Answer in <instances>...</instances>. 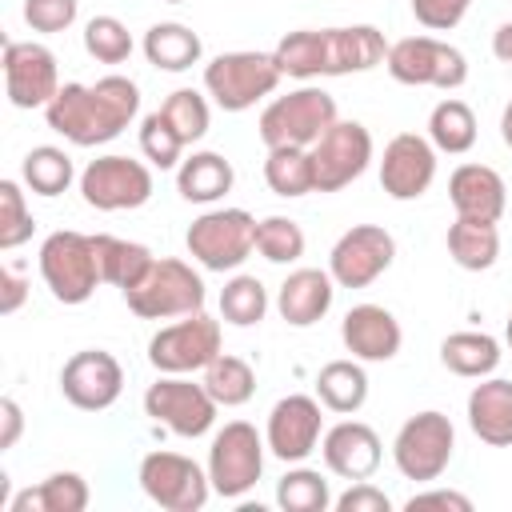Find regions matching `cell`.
<instances>
[{"label": "cell", "instance_id": "obj_5", "mask_svg": "<svg viewBox=\"0 0 512 512\" xmlns=\"http://www.w3.org/2000/svg\"><path fill=\"white\" fill-rule=\"evenodd\" d=\"M184 244L204 272H236L256 248V216L244 208H208L188 224Z\"/></svg>", "mask_w": 512, "mask_h": 512}, {"label": "cell", "instance_id": "obj_6", "mask_svg": "<svg viewBox=\"0 0 512 512\" xmlns=\"http://www.w3.org/2000/svg\"><path fill=\"white\" fill-rule=\"evenodd\" d=\"M452 452H456V428L444 412L436 408H424L416 416H408L392 440V464L404 480H416V484H432L448 472L452 464Z\"/></svg>", "mask_w": 512, "mask_h": 512}, {"label": "cell", "instance_id": "obj_31", "mask_svg": "<svg viewBox=\"0 0 512 512\" xmlns=\"http://www.w3.org/2000/svg\"><path fill=\"white\" fill-rule=\"evenodd\" d=\"M316 400L336 412V416H352L364 408L368 400V372H364V360H328L320 372H316Z\"/></svg>", "mask_w": 512, "mask_h": 512}, {"label": "cell", "instance_id": "obj_40", "mask_svg": "<svg viewBox=\"0 0 512 512\" xmlns=\"http://www.w3.org/2000/svg\"><path fill=\"white\" fill-rule=\"evenodd\" d=\"M304 248H308L304 228L292 216H264V220H256V252L268 264H296L304 256Z\"/></svg>", "mask_w": 512, "mask_h": 512}, {"label": "cell", "instance_id": "obj_14", "mask_svg": "<svg viewBox=\"0 0 512 512\" xmlns=\"http://www.w3.org/2000/svg\"><path fill=\"white\" fill-rule=\"evenodd\" d=\"M396 260V236L384 224H352L328 252V272L336 288H368Z\"/></svg>", "mask_w": 512, "mask_h": 512}, {"label": "cell", "instance_id": "obj_27", "mask_svg": "<svg viewBox=\"0 0 512 512\" xmlns=\"http://www.w3.org/2000/svg\"><path fill=\"white\" fill-rule=\"evenodd\" d=\"M140 48H144V60H148L152 68H160V72H188V68L200 64V56H204L200 36H196L188 24H180V20H160V24H152V28L144 32Z\"/></svg>", "mask_w": 512, "mask_h": 512}, {"label": "cell", "instance_id": "obj_3", "mask_svg": "<svg viewBox=\"0 0 512 512\" xmlns=\"http://www.w3.org/2000/svg\"><path fill=\"white\" fill-rule=\"evenodd\" d=\"M336 120H340L336 96H328L316 84H304L288 96L268 100L256 120V132L264 148H312Z\"/></svg>", "mask_w": 512, "mask_h": 512}, {"label": "cell", "instance_id": "obj_24", "mask_svg": "<svg viewBox=\"0 0 512 512\" xmlns=\"http://www.w3.org/2000/svg\"><path fill=\"white\" fill-rule=\"evenodd\" d=\"M448 200L456 208V216H468V220H496L504 216L508 208V184L496 168L488 164H460L452 176H448Z\"/></svg>", "mask_w": 512, "mask_h": 512}, {"label": "cell", "instance_id": "obj_16", "mask_svg": "<svg viewBox=\"0 0 512 512\" xmlns=\"http://www.w3.org/2000/svg\"><path fill=\"white\" fill-rule=\"evenodd\" d=\"M320 400L304 396V392H288L272 404L268 424H264V444L276 460L284 464H300L320 448L324 436V416H320Z\"/></svg>", "mask_w": 512, "mask_h": 512}, {"label": "cell", "instance_id": "obj_45", "mask_svg": "<svg viewBox=\"0 0 512 512\" xmlns=\"http://www.w3.org/2000/svg\"><path fill=\"white\" fill-rule=\"evenodd\" d=\"M24 24L32 32H44V36H56L64 28L76 24L80 16V0H24Z\"/></svg>", "mask_w": 512, "mask_h": 512}, {"label": "cell", "instance_id": "obj_48", "mask_svg": "<svg viewBox=\"0 0 512 512\" xmlns=\"http://www.w3.org/2000/svg\"><path fill=\"white\" fill-rule=\"evenodd\" d=\"M404 508H408V512H416V508H452V512H472V500H468L464 492H456V488H428V492H412Z\"/></svg>", "mask_w": 512, "mask_h": 512}, {"label": "cell", "instance_id": "obj_8", "mask_svg": "<svg viewBox=\"0 0 512 512\" xmlns=\"http://www.w3.org/2000/svg\"><path fill=\"white\" fill-rule=\"evenodd\" d=\"M264 436L256 432V424L248 420H228L216 436H212V448H208V480H212V492L224 496V500H240L256 488V480L264 476Z\"/></svg>", "mask_w": 512, "mask_h": 512}, {"label": "cell", "instance_id": "obj_26", "mask_svg": "<svg viewBox=\"0 0 512 512\" xmlns=\"http://www.w3.org/2000/svg\"><path fill=\"white\" fill-rule=\"evenodd\" d=\"M232 184H236L232 160H224L220 152H208V148L184 156L176 168V192L188 204H216L232 192Z\"/></svg>", "mask_w": 512, "mask_h": 512}, {"label": "cell", "instance_id": "obj_21", "mask_svg": "<svg viewBox=\"0 0 512 512\" xmlns=\"http://www.w3.org/2000/svg\"><path fill=\"white\" fill-rule=\"evenodd\" d=\"M340 340L356 360L384 364V360H392L400 352L404 332H400V320L384 304H356L340 320Z\"/></svg>", "mask_w": 512, "mask_h": 512}, {"label": "cell", "instance_id": "obj_23", "mask_svg": "<svg viewBox=\"0 0 512 512\" xmlns=\"http://www.w3.org/2000/svg\"><path fill=\"white\" fill-rule=\"evenodd\" d=\"M336 300V280L328 268H296L276 288V312L292 328H312L328 316Z\"/></svg>", "mask_w": 512, "mask_h": 512}, {"label": "cell", "instance_id": "obj_10", "mask_svg": "<svg viewBox=\"0 0 512 512\" xmlns=\"http://www.w3.org/2000/svg\"><path fill=\"white\" fill-rule=\"evenodd\" d=\"M220 344V320H212L208 312H188L148 340V364L160 376H192L220 356Z\"/></svg>", "mask_w": 512, "mask_h": 512}, {"label": "cell", "instance_id": "obj_49", "mask_svg": "<svg viewBox=\"0 0 512 512\" xmlns=\"http://www.w3.org/2000/svg\"><path fill=\"white\" fill-rule=\"evenodd\" d=\"M24 300H28V280L12 264H4L0 268V312L12 316V312H20Z\"/></svg>", "mask_w": 512, "mask_h": 512}, {"label": "cell", "instance_id": "obj_47", "mask_svg": "<svg viewBox=\"0 0 512 512\" xmlns=\"http://www.w3.org/2000/svg\"><path fill=\"white\" fill-rule=\"evenodd\" d=\"M336 512H392V500L384 488H376L372 480H352V488L344 496L332 500Z\"/></svg>", "mask_w": 512, "mask_h": 512}, {"label": "cell", "instance_id": "obj_28", "mask_svg": "<svg viewBox=\"0 0 512 512\" xmlns=\"http://www.w3.org/2000/svg\"><path fill=\"white\" fill-rule=\"evenodd\" d=\"M88 500V480L80 472H52L40 484L16 492L8 500V512H84Z\"/></svg>", "mask_w": 512, "mask_h": 512}, {"label": "cell", "instance_id": "obj_12", "mask_svg": "<svg viewBox=\"0 0 512 512\" xmlns=\"http://www.w3.org/2000/svg\"><path fill=\"white\" fill-rule=\"evenodd\" d=\"M152 168L132 156H96L80 172V196L96 212H132L152 200Z\"/></svg>", "mask_w": 512, "mask_h": 512}, {"label": "cell", "instance_id": "obj_7", "mask_svg": "<svg viewBox=\"0 0 512 512\" xmlns=\"http://www.w3.org/2000/svg\"><path fill=\"white\" fill-rule=\"evenodd\" d=\"M384 68L396 84H408V88L456 92L468 80V56L456 44L436 40V36H404L388 44Z\"/></svg>", "mask_w": 512, "mask_h": 512}, {"label": "cell", "instance_id": "obj_2", "mask_svg": "<svg viewBox=\"0 0 512 512\" xmlns=\"http://www.w3.org/2000/svg\"><path fill=\"white\" fill-rule=\"evenodd\" d=\"M120 296H124L128 312H136L140 320H176L188 312H204L208 288H204V276L188 260L156 256L152 268Z\"/></svg>", "mask_w": 512, "mask_h": 512}, {"label": "cell", "instance_id": "obj_32", "mask_svg": "<svg viewBox=\"0 0 512 512\" xmlns=\"http://www.w3.org/2000/svg\"><path fill=\"white\" fill-rule=\"evenodd\" d=\"M92 248H96V264H100V280L112 284V288H132L148 268H152V252L148 244L140 240H124V236H112V232H96L92 236Z\"/></svg>", "mask_w": 512, "mask_h": 512}, {"label": "cell", "instance_id": "obj_4", "mask_svg": "<svg viewBox=\"0 0 512 512\" xmlns=\"http://www.w3.org/2000/svg\"><path fill=\"white\" fill-rule=\"evenodd\" d=\"M280 80H284V72H280L272 52L240 48V52H220V56H212L204 64V92L224 112L256 108L264 96L276 92Z\"/></svg>", "mask_w": 512, "mask_h": 512}, {"label": "cell", "instance_id": "obj_37", "mask_svg": "<svg viewBox=\"0 0 512 512\" xmlns=\"http://www.w3.org/2000/svg\"><path fill=\"white\" fill-rule=\"evenodd\" d=\"M268 316V288L248 276L236 272L232 280H224L220 288V320H228L232 328H256Z\"/></svg>", "mask_w": 512, "mask_h": 512}, {"label": "cell", "instance_id": "obj_29", "mask_svg": "<svg viewBox=\"0 0 512 512\" xmlns=\"http://www.w3.org/2000/svg\"><path fill=\"white\" fill-rule=\"evenodd\" d=\"M448 256L464 268V272H488L496 260H500V228L496 220H468V216H456L448 224Z\"/></svg>", "mask_w": 512, "mask_h": 512}, {"label": "cell", "instance_id": "obj_18", "mask_svg": "<svg viewBox=\"0 0 512 512\" xmlns=\"http://www.w3.org/2000/svg\"><path fill=\"white\" fill-rule=\"evenodd\" d=\"M60 392L72 408L80 412H104L120 400L124 392V368L112 352L104 348H84L72 352L60 368Z\"/></svg>", "mask_w": 512, "mask_h": 512}, {"label": "cell", "instance_id": "obj_34", "mask_svg": "<svg viewBox=\"0 0 512 512\" xmlns=\"http://www.w3.org/2000/svg\"><path fill=\"white\" fill-rule=\"evenodd\" d=\"M20 180H24L28 192L52 200V196H60V192L72 188L76 168H72V156H68L64 148H56V144H36V148H28L24 160H20Z\"/></svg>", "mask_w": 512, "mask_h": 512}, {"label": "cell", "instance_id": "obj_44", "mask_svg": "<svg viewBox=\"0 0 512 512\" xmlns=\"http://www.w3.org/2000/svg\"><path fill=\"white\" fill-rule=\"evenodd\" d=\"M32 232H36V220L28 212L24 188L16 180H0V248L12 252L24 240H32Z\"/></svg>", "mask_w": 512, "mask_h": 512}, {"label": "cell", "instance_id": "obj_41", "mask_svg": "<svg viewBox=\"0 0 512 512\" xmlns=\"http://www.w3.org/2000/svg\"><path fill=\"white\" fill-rule=\"evenodd\" d=\"M160 112L172 120V128L180 132L184 144H196L208 136V124H212V108H208V92H196V88H176L168 92V100L160 104Z\"/></svg>", "mask_w": 512, "mask_h": 512}, {"label": "cell", "instance_id": "obj_36", "mask_svg": "<svg viewBox=\"0 0 512 512\" xmlns=\"http://www.w3.org/2000/svg\"><path fill=\"white\" fill-rule=\"evenodd\" d=\"M204 388L220 408H240L256 396V368L244 356H228L220 352L208 368H204Z\"/></svg>", "mask_w": 512, "mask_h": 512}, {"label": "cell", "instance_id": "obj_42", "mask_svg": "<svg viewBox=\"0 0 512 512\" xmlns=\"http://www.w3.org/2000/svg\"><path fill=\"white\" fill-rule=\"evenodd\" d=\"M184 140H180V132L172 128V120L156 108V112H148L144 120H140V152H144V160L152 164V168H180V160H184Z\"/></svg>", "mask_w": 512, "mask_h": 512}, {"label": "cell", "instance_id": "obj_51", "mask_svg": "<svg viewBox=\"0 0 512 512\" xmlns=\"http://www.w3.org/2000/svg\"><path fill=\"white\" fill-rule=\"evenodd\" d=\"M492 56L500 64H512V20H504L496 32H492Z\"/></svg>", "mask_w": 512, "mask_h": 512}, {"label": "cell", "instance_id": "obj_9", "mask_svg": "<svg viewBox=\"0 0 512 512\" xmlns=\"http://www.w3.org/2000/svg\"><path fill=\"white\" fill-rule=\"evenodd\" d=\"M40 280L48 284V292L60 304H88L96 284H104L92 236L72 232V228H60V232L44 236V244H40Z\"/></svg>", "mask_w": 512, "mask_h": 512}, {"label": "cell", "instance_id": "obj_30", "mask_svg": "<svg viewBox=\"0 0 512 512\" xmlns=\"http://www.w3.org/2000/svg\"><path fill=\"white\" fill-rule=\"evenodd\" d=\"M500 340L488 336V332H448L440 340V364L452 372V376H464V380H484L500 368Z\"/></svg>", "mask_w": 512, "mask_h": 512}, {"label": "cell", "instance_id": "obj_38", "mask_svg": "<svg viewBox=\"0 0 512 512\" xmlns=\"http://www.w3.org/2000/svg\"><path fill=\"white\" fill-rule=\"evenodd\" d=\"M332 500H336V496H332L328 480H324L316 468L296 464V468H288V472L276 480V504H280L284 512H328Z\"/></svg>", "mask_w": 512, "mask_h": 512}, {"label": "cell", "instance_id": "obj_20", "mask_svg": "<svg viewBox=\"0 0 512 512\" xmlns=\"http://www.w3.org/2000/svg\"><path fill=\"white\" fill-rule=\"evenodd\" d=\"M320 456H324V468L340 480H372L380 460H384V444L376 436L372 424L364 420H340L332 428H324L320 436Z\"/></svg>", "mask_w": 512, "mask_h": 512}, {"label": "cell", "instance_id": "obj_15", "mask_svg": "<svg viewBox=\"0 0 512 512\" xmlns=\"http://www.w3.org/2000/svg\"><path fill=\"white\" fill-rule=\"evenodd\" d=\"M308 152H312L316 192H340L352 180H360L364 168L372 164V132L360 120H336Z\"/></svg>", "mask_w": 512, "mask_h": 512}, {"label": "cell", "instance_id": "obj_13", "mask_svg": "<svg viewBox=\"0 0 512 512\" xmlns=\"http://www.w3.org/2000/svg\"><path fill=\"white\" fill-rule=\"evenodd\" d=\"M216 412H220V404L208 396L204 380L192 384L188 376H160L144 392V416H152L180 440H196V436L212 432Z\"/></svg>", "mask_w": 512, "mask_h": 512}, {"label": "cell", "instance_id": "obj_17", "mask_svg": "<svg viewBox=\"0 0 512 512\" xmlns=\"http://www.w3.org/2000/svg\"><path fill=\"white\" fill-rule=\"evenodd\" d=\"M4 92L16 108H48L60 92V68L52 48L36 40H4Z\"/></svg>", "mask_w": 512, "mask_h": 512}, {"label": "cell", "instance_id": "obj_46", "mask_svg": "<svg viewBox=\"0 0 512 512\" xmlns=\"http://www.w3.org/2000/svg\"><path fill=\"white\" fill-rule=\"evenodd\" d=\"M468 8L472 0H412V16L428 32H452L468 16Z\"/></svg>", "mask_w": 512, "mask_h": 512}, {"label": "cell", "instance_id": "obj_35", "mask_svg": "<svg viewBox=\"0 0 512 512\" xmlns=\"http://www.w3.org/2000/svg\"><path fill=\"white\" fill-rule=\"evenodd\" d=\"M264 184H268L276 196H284V200H296V196L316 192L312 152H308V148H268Z\"/></svg>", "mask_w": 512, "mask_h": 512}, {"label": "cell", "instance_id": "obj_22", "mask_svg": "<svg viewBox=\"0 0 512 512\" xmlns=\"http://www.w3.org/2000/svg\"><path fill=\"white\" fill-rule=\"evenodd\" d=\"M320 52H324V76H352L372 72L388 60V40L376 24H344V28H320Z\"/></svg>", "mask_w": 512, "mask_h": 512}, {"label": "cell", "instance_id": "obj_43", "mask_svg": "<svg viewBox=\"0 0 512 512\" xmlns=\"http://www.w3.org/2000/svg\"><path fill=\"white\" fill-rule=\"evenodd\" d=\"M132 48L136 44H132V32H128L124 20H116V16H92L84 24V52L92 60H100V64H124L132 56Z\"/></svg>", "mask_w": 512, "mask_h": 512}, {"label": "cell", "instance_id": "obj_52", "mask_svg": "<svg viewBox=\"0 0 512 512\" xmlns=\"http://www.w3.org/2000/svg\"><path fill=\"white\" fill-rule=\"evenodd\" d=\"M500 140L512 148V100L504 104V112H500Z\"/></svg>", "mask_w": 512, "mask_h": 512}, {"label": "cell", "instance_id": "obj_25", "mask_svg": "<svg viewBox=\"0 0 512 512\" xmlns=\"http://www.w3.org/2000/svg\"><path fill=\"white\" fill-rule=\"evenodd\" d=\"M468 428L492 448H512V380L484 376L468 392Z\"/></svg>", "mask_w": 512, "mask_h": 512}, {"label": "cell", "instance_id": "obj_54", "mask_svg": "<svg viewBox=\"0 0 512 512\" xmlns=\"http://www.w3.org/2000/svg\"><path fill=\"white\" fill-rule=\"evenodd\" d=\"M164 4H188V0H164Z\"/></svg>", "mask_w": 512, "mask_h": 512}, {"label": "cell", "instance_id": "obj_33", "mask_svg": "<svg viewBox=\"0 0 512 512\" xmlns=\"http://www.w3.org/2000/svg\"><path fill=\"white\" fill-rule=\"evenodd\" d=\"M476 136H480V124H476L472 104L448 96V100H440V104L428 112V140H432L436 152L464 156V152H472Z\"/></svg>", "mask_w": 512, "mask_h": 512}, {"label": "cell", "instance_id": "obj_39", "mask_svg": "<svg viewBox=\"0 0 512 512\" xmlns=\"http://www.w3.org/2000/svg\"><path fill=\"white\" fill-rule=\"evenodd\" d=\"M276 64L284 76L292 80H316L324 76V52H320V28H296V32H284L280 44L272 48Z\"/></svg>", "mask_w": 512, "mask_h": 512}, {"label": "cell", "instance_id": "obj_19", "mask_svg": "<svg viewBox=\"0 0 512 512\" xmlns=\"http://www.w3.org/2000/svg\"><path fill=\"white\" fill-rule=\"evenodd\" d=\"M436 180V148L428 136L420 132H396L388 144H384V156H380V188L408 204V200H420Z\"/></svg>", "mask_w": 512, "mask_h": 512}, {"label": "cell", "instance_id": "obj_50", "mask_svg": "<svg viewBox=\"0 0 512 512\" xmlns=\"http://www.w3.org/2000/svg\"><path fill=\"white\" fill-rule=\"evenodd\" d=\"M0 452H8V448H16V440H20V432H24V412H20V404L12 400V396H4L0 400Z\"/></svg>", "mask_w": 512, "mask_h": 512}, {"label": "cell", "instance_id": "obj_1", "mask_svg": "<svg viewBox=\"0 0 512 512\" xmlns=\"http://www.w3.org/2000/svg\"><path fill=\"white\" fill-rule=\"evenodd\" d=\"M140 112V88L128 76H100L96 84H60L44 120L76 148H100L116 140Z\"/></svg>", "mask_w": 512, "mask_h": 512}, {"label": "cell", "instance_id": "obj_53", "mask_svg": "<svg viewBox=\"0 0 512 512\" xmlns=\"http://www.w3.org/2000/svg\"><path fill=\"white\" fill-rule=\"evenodd\" d=\"M504 344L512 348V312H508V324H504Z\"/></svg>", "mask_w": 512, "mask_h": 512}, {"label": "cell", "instance_id": "obj_11", "mask_svg": "<svg viewBox=\"0 0 512 512\" xmlns=\"http://www.w3.org/2000/svg\"><path fill=\"white\" fill-rule=\"evenodd\" d=\"M136 480H140L144 496L164 512H200L212 496L208 468H200L192 456L168 452V448L148 452L136 468Z\"/></svg>", "mask_w": 512, "mask_h": 512}]
</instances>
